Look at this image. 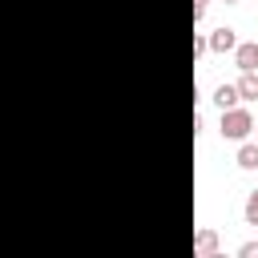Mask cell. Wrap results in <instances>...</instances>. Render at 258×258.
Instances as JSON below:
<instances>
[{"label":"cell","mask_w":258,"mask_h":258,"mask_svg":"<svg viewBox=\"0 0 258 258\" xmlns=\"http://www.w3.org/2000/svg\"><path fill=\"white\" fill-rule=\"evenodd\" d=\"M250 129H254V113H250V109H242V105L222 109V121H218L222 141H246V137H250Z\"/></svg>","instance_id":"cell-1"},{"label":"cell","mask_w":258,"mask_h":258,"mask_svg":"<svg viewBox=\"0 0 258 258\" xmlns=\"http://www.w3.org/2000/svg\"><path fill=\"white\" fill-rule=\"evenodd\" d=\"M206 44H210V52H234V44H238V32H234L230 24H222V28H214V32L206 36Z\"/></svg>","instance_id":"cell-2"},{"label":"cell","mask_w":258,"mask_h":258,"mask_svg":"<svg viewBox=\"0 0 258 258\" xmlns=\"http://www.w3.org/2000/svg\"><path fill=\"white\" fill-rule=\"evenodd\" d=\"M218 254V230H198L194 234V258H214Z\"/></svg>","instance_id":"cell-3"},{"label":"cell","mask_w":258,"mask_h":258,"mask_svg":"<svg viewBox=\"0 0 258 258\" xmlns=\"http://www.w3.org/2000/svg\"><path fill=\"white\" fill-rule=\"evenodd\" d=\"M234 64H238V69H258V40L234 44Z\"/></svg>","instance_id":"cell-4"},{"label":"cell","mask_w":258,"mask_h":258,"mask_svg":"<svg viewBox=\"0 0 258 258\" xmlns=\"http://www.w3.org/2000/svg\"><path fill=\"white\" fill-rule=\"evenodd\" d=\"M238 97H242V101H258V69H242V77H238Z\"/></svg>","instance_id":"cell-5"},{"label":"cell","mask_w":258,"mask_h":258,"mask_svg":"<svg viewBox=\"0 0 258 258\" xmlns=\"http://www.w3.org/2000/svg\"><path fill=\"white\" fill-rule=\"evenodd\" d=\"M234 161H238V169H258V141H242Z\"/></svg>","instance_id":"cell-6"},{"label":"cell","mask_w":258,"mask_h":258,"mask_svg":"<svg viewBox=\"0 0 258 258\" xmlns=\"http://www.w3.org/2000/svg\"><path fill=\"white\" fill-rule=\"evenodd\" d=\"M238 101H242V97H238V85H226V81H222V85L214 89V105H218V109H230V105H238Z\"/></svg>","instance_id":"cell-7"},{"label":"cell","mask_w":258,"mask_h":258,"mask_svg":"<svg viewBox=\"0 0 258 258\" xmlns=\"http://www.w3.org/2000/svg\"><path fill=\"white\" fill-rule=\"evenodd\" d=\"M242 218H246V226H258V189L246 198V206H242Z\"/></svg>","instance_id":"cell-8"},{"label":"cell","mask_w":258,"mask_h":258,"mask_svg":"<svg viewBox=\"0 0 258 258\" xmlns=\"http://www.w3.org/2000/svg\"><path fill=\"white\" fill-rule=\"evenodd\" d=\"M238 258H258V242H242L238 246Z\"/></svg>","instance_id":"cell-9"},{"label":"cell","mask_w":258,"mask_h":258,"mask_svg":"<svg viewBox=\"0 0 258 258\" xmlns=\"http://www.w3.org/2000/svg\"><path fill=\"white\" fill-rule=\"evenodd\" d=\"M206 52H210V44H206V36H194V60H198V56H206Z\"/></svg>","instance_id":"cell-10"},{"label":"cell","mask_w":258,"mask_h":258,"mask_svg":"<svg viewBox=\"0 0 258 258\" xmlns=\"http://www.w3.org/2000/svg\"><path fill=\"white\" fill-rule=\"evenodd\" d=\"M206 4H210V0H194V24L206 16Z\"/></svg>","instance_id":"cell-11"},{"label":"cell","mask_w":258,"mask_h":258,"mask_svg":"<svg viewBox=\"0 0 258 258\" xmlns=\"http://www.w3.org/2000/svg\"><path fill=\"white\" fill-rule=\"evenodd\" d=\"M250 133H254V141H258V121H254V129H250Z\"/></svg>","instance_id":"cell-12"},{"label":"cell","mask_w":258,"mask_h":258,"mask_svg":"<svg viewBox=\"0 0 258 258\" xmlns=\"http://www.w3.org/2000/svg\"><path fill=\"white\" fill-rule=\"evenodd\" d=\"M222 4H238V0H222Z\"/></svg>","instance_id":"cell-13"}]
</instances>
